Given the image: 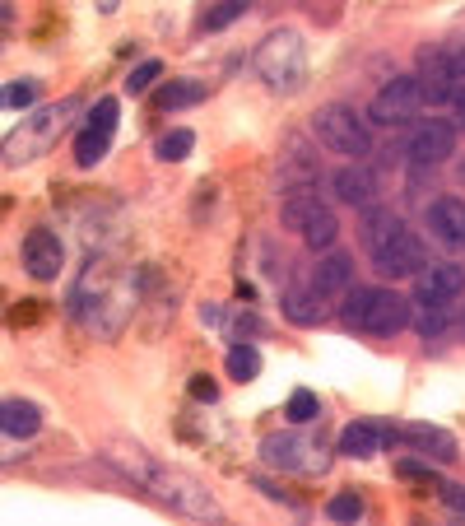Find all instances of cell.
I'll return each instance as SVG.
<instances>
[{
  "label": "cell",
  "instance_id": "cell-1",
  "mask_svg": "<svg viewBox=\"0 0 465 526\" xmlns=\"http://www.w3.org/2000/svg\"><path fill=\"white\" fill-rule=\"evenodd\" d=\"M103 461H112L126 480H135L140 489H149L159 503H168V508H177L182 517H196V522H210L219 526L224 522V508H219V499H214L210 489H205V480H196L191 471H177V466H163V461L145 457L140 447H107Z\"/></svg>",
  "mask_w": 465,
  "mask_h": 526
},
{
  "label": "cell",
  "instance_id": "cell-2",
  "mask_svg": "<svg viewBox=\"0 0 465 526\" xmlns=\"http://www.w3.org/2000/svg\"><path fill=\"white\" fill-rule=\"evenodd\" d=\"M84 108L80 94L61 98V103H47V108H38L33 117H24V122L14 126L5 140H0V159L10 163V168H19V163H33L42 159L47 149L61 140V135L70 131V122H75V112Z\"/></svg>",
  "mask_w": 465,
  "mask_h": 526
},
{
  "label": "cell",
  "instance_id": "cell-3",
  "mask_svg": "<svg viewBox=\"0 0 465 526\" xmlns=\"http://www.w3.org/2000/svg\"><path fill=\"white\" fill-rule=\"evenodd\" d=\"M80 289H93V298H75V312H80V322L93 326L98 336H117L126 317L135 308V289L117 275H107L103 266H89Z\"/></svg>",
  "mask_w": 465,
  "mask_h": 526
},
{
  "label": "cell",
  "instance_id": "cell-4",
  "mask_svg": "<svg viewBox=\"0 0 465 526\" xmlns=\"http://www.w3.org/2000/svg\"><path fill=\"white\" fill-rule=\"evenodd\" d=\"M256 75L275 94H298L307 84V42L293 28H275L256 47Z\"/></svg>",
  "mask_w": 465,
  "mask_h": 526
},
{
  "label": "cell",
  "instance_id": "cell-5",
  "mask_svg": "<svg viewBox=\"0 0 465 526\" xmlns=\"http://www.w3.org/2000/svg\"><path fill=\"white\" fill-rule=\"evenodd\" d=\"M340 322L363 336H396L410 326V298H400L396 289H354L340 308Z\"/></svg>",
  "mask_w": 465,
  "mask_h": 526
},
{
  "label": "cell",
  "instance_id": "cell-6",
  "mask_svg": "<svg viewBox=\"0 0 465 526\" xmlns=\"http://www.w3.org/2000/svg\"><path fill=\"white\" fill-rule=\"evenodd\" d=\"M279 219H284V229L298 233L312 252H326V247H335V238H340V224H335L331 205L307 187H293L289 196L279 201Z\"/></svg>",
  "mask_w": 465,
  "mask_h": 526
},
{
  "label": "cell",
  "instance_id": "cell-7",
  "mask_svg": "<svg viewBox=\"0 0 465 526\" xmlns=\"http://www.w3.org/2000/svg\"><path fill=\"white\" fill-rule=\"evenodd\" d=\"M312 131H317V140L331 149V154H340V159H349V163H363L372 154L368 122H363V117L349 108V103H326V108L317 112Z\"/></svg>",
  "mask_w": 465,
  "mask_h": 526
},
{
  "label": "cell",
  "instance_id": "cell-8",
  "mask_svg": "<svg viewBox=\"0 0 465 526\" xmlns=\"http://www.w3.org/2000/svg\"><path fill=\"white\" fill-rule=\"evenodd\" d=\"M424 108V89H419V75H396V80H386L377 94H372V108L368 117L386 131H396V126H410Z\"/></svg>",
  "mask_w": 465,
  "mask_h": 526
},
{
  "label": "cell",
  "instance_id": "cell-9",
  "mask_svg": "<svg viewBox=\"0 0 465 526\" xmlns=\"http://www.w3.org/2000/svg\"><path fill=\"white\" fill-rule=\"evenodd\" d=\"M372 270H377V275H386V280H410V275L428 270L424 238H419V233H410V229H400L391 243L372 252Z\"/></svg>",
  "mask_w": 465,
  "mask_h": 526
},
{
  "label": "cell",
  "instance_id": "cell-10",
  "mask_svg": "<svg viewBox=\"0 0 465 526\" xmlns=\"http://www.w3.org/2000/svg\"><path fill=\"white\" fill-rule=\"evenodd\" d=\"M414 168H433V163H447L456 154V126L442 122V117H428L410 131V145H405Z\"/></svg>",
  "mask_w": 465,
  "mask_h": 526
},
{
  "label": "cell",
  "instance_id": "cell-11",
  "mask_svg": "<svg viewBox=\"0 0 465 526\" xmlns=\"http://www.w3.org/2000/svg\"><path fill=\"white\" fill-rule=\"evenodd\" d=\"M112 131H117V98H98V103H93V117L84 122L80 140H75V163H80V168L103 163L107 145H112Z\"/></svg>",
  "mask_w": 465,
  "mask_h": 526
},
{
  "label": "cell",
  "instance_id": "cell-12",
  "mask_svg": "<svg viewBox=\"0 0 465 526\" xmlns=\"http://www.w3.org/2000/svg\"><path fill=\"white\" fill-rule=\"evenodd\" d=\"M414 294L424 308H452L456 298L465 294V266H452V261H438L414 275Z\"/></svg>",
  "mask_w": 465,
  "mask_h": 526
},
{
  "label": "cell",
  "instance_id": "cell-13",
  "mask_svg": "<svg viewBox=\"0 0 465 526\" xmlns=\"http://www.w3.org/2000/svg\"><path fill=\"white\" fill-rule=\"evenodd\" d=\"M261 452H266V461L279 466V471H326V452L317 443L298 438V433H275V438H266Z\"/></svg>",
  "mask_w": 465,
  "mask_h": 526
},
{
  "label": "cell",
  "instance_id": "cell-14",
  "mask_svg": "<svg viewBox=\"0 0 465 526\" xmlns=\"http://www.w3.org/2000/svg\"><path fill=\"white\" fill-rule=\"evenodd\" d=\"M24 266L33 280H56L66 266V247L56 238V229H28L24 238Z\"/></svg>",
  "mask_w": 465,
  "mask_h": 526
},
{
  "label": "cell",
  "instance_id": "cell-15",
  "mask_svg": "<svg viewBox=\"0 0 465 526\" xmlns=\"http://www.w3.org/2000/svg\"><path fill=\"white\" fill-rule=\"evenodd\" d=\"M428 233L442 247H465V201L461 196H438L428 205Z\"/></svg>",
  "mask_w": 465,
  "mask_h": 526
},
{
  "label": "cell",
  "instance_id": "cell-16",
  "mask_svg": "<svg viewBox=\"0 0 465 526\" xmlns=\"http://www.w3.org/2000/svg\"><path fill=\"white\" fill-rule=\"evenodd\" d=\"M386 438L396 443L400 429H386V424H372V419H354V424H345V433H340V452H345V457L368 461V457L382 452Z\"/></svg>",
  "mask_w": 465,
  "mask_h": 526
},
{
  "label": "cell",
  "instance_id": "cell-17",
  "mask_svg": "<svg viewBox=\"0 0 465 526\" xmlns=\"http://www.w3.org/2000/svg\"><path fill=\"white\" fill-rule=\"evenodd\" d=\"M331 191L335 201L345 205H372L377 201V173H368L363 163H345V168L331 173Z\"/></svg>",
  "mask_w": 465,
  "mask_h": 526
},
{
  "label": "cell",
  "instance_id": "cell-18",
  "mask_svg": "<svg viewBox=\"0 0 465 526\" xmlns=\"http://www.w3.org/2000/svg\"><path fill=\"white\" fill-rule=\"evenodd\" d=\"M349 284H354V261L345 252H326L312 270V294L317 298H345Z\"/></svg>",
  "mask_w": 465,
  "mask_h": 526
},
{
  "label": "cell",
  "instance_id": "cell-19",
  "mask_svg": "<svg viewBox=\"0 0 465 526\" xmlns=\"http://www.w3.org/2000/svg\"><path fill=\"white\" fill-rule=\"evenodd\" d=\"M400 438H405L414 452H424V457H433V461H456V457H461L456 438L447 429H438V424H405Z\"/></svg>",
  "mask_w": 465,
  "mask_h": 526
},
{
  "label": "cell",
  "instance_id": "cell-20",
  "mask_svg": "<svg viewBox=\"0 0 465 526\" xmlns=\"http://www.w3.org/2000/svg\"><path fill=\"white\" fill-rule=\"evenodd\" d=\"M42 429V410L24 396H10V401H0V433H10V438H33Z\"/></svg>",
  "mask_w": 465,
  "mask_h": 526
},
{
  "label": "cell",
  "instance_id": "cell-21",
  "mask_svg": "<svg viewBox=\"0 0 465 526\" xmlns=\"http://www.w3.org/2000/svg\"><path fill=\"white\" fill-rule=\"evenodd\" d=\"M400 229H405V224H400V215H391L386 205H368V215H363V233H359V238H363V247H368V252H377V247H386Z\"/></svg>",
  "mask_w": 465,
  "mask_h": 526
},
{
  "label": "cell",
  "instance_id": "cell-22",
  "mask_svg": "<svg viewBox=\"0 0 465 526\" xmlns=\"http://www.w3.org/2000/svg\"><path fill=\"white\" fill-rule=\"evenodd\" d=\"M200 98H205V80H168L159 89V98H154V103H159L163 112H177V108H191V103H200Z\"/></svg>",
  "mask_w": 465,
  "mask_h": 526
},
{
  "label": "cell",
  "instance_id": "cell-23",
  "mask_svg": "<svg viewBox=\"0 0 465 526\" xmlns=\"http://www.w3.org/2000/svg\"><path fill=\"white\" fill-rule=\"evenodd\" d=\"M252 10V0H219L214 10H205V19H200V28L205 33H219V28H228L233 19H242V14Z\"/></svg>",
  "mask_w": 465,
  "mask_h": 526
},
{
  "label": "cell",
  "instance_id": "cell-24",
  "mask_svg": "<svg viewBox=\"0 0 465 526\" xmlns=\"http://www.w3.org/2000/svg\"><path fill=\"white\" fill-rule=\"evenodd\" d=\"M256 373H261V354H256V345H233V350H228V378L252 382Z\"/></svg>",
  "mask_w": 465,
  "mask_h": 526
},
{
  "label": "cell",
  "instance_id": "cell-25",
  "mask_svg": "<svg viewBox=\"0 0 465 526\" xmlns=\"http://www.w3.org/2000/svg\"><path fill=\"white\" fill-rule=\"evenodd\" d=\"M191 149H196V131L177 126V131H168V135L159 140V159H163V163H182Z\"/></svg>",
  "mask_w": 465,
  "mask_h": 526
},
{
  "label": "cell",
  "instance_id": "cell-26",
  "mask_svg": "<svg viewBox=\"0 0 465 526\" xmlns=\"http://www.w3.org/2000/svg\"><path fill=\"white\" fill-rule=\"evenodd\" d=\"M284 415H289V424H312V419H321V401H317V392L298 387V392L289 396V405H284Z\"/></svg>",
  "mask_w": 465,
  "mask_h": 526
},
{
  "label": "cell",
  "instance_id": "cell-27",
  "mask_svg": "<svg viewBox=\"0 0 465 526\" xmlns=\"http://www.w3.org/2000/svg\"><path fill=\"white\" fill-rule=\"evenodd\" d=\"M326 513H331V522H340V526H354L363 517V499L354 494V489H345V494H335L331 503H326Z\"/></svg>",
  "mask_w": 465,
  "mask_h": 526
},
{
  "label": "cell",
  "instance_id": "cell-28",
  "mask_svg": "<svg viewBox=\"0 0 465 526\" xmlns=\"http://www.w3.org/2000/svg\"><path fill=\"white\" fill-rule=\"evenodd\" d=\"M317 294H298L293 289L289 298H284V312H289V322H298V326H312L321 317V303H312Z\"/></svg>",
  "mask_w": 465,
  "mask_h": 526
},
{
  "label": "cell",
  "instance_id": "cell-29",
  "mask_svg": "<svg viewBox=\"0 0 465 526\" xmlns=\"http://www.w3.org/2000/svg\"><path fill=\"white\" fill-rule=\"evenodd\" d=\"M28 103H38V80H19L0 89V108H28Z\"/></svg>",
  "mask_w": 465,
  "mask_h": 526
},
{
  "label": "cell",
  "instance_id": "cell-30",
  "mask_svg": "<svg viewBox=\"0 0 465 526\" xmlns=\"http://www.w3.org/2000/svg\"><path fill=\"white\" fill-rule=\"evenodd\" d=\"M414 326H419L424 340H442V331H447V308H424L414 317Z\"/></svg>",
  "mask_w": 465,
  "mask_h": 526
},
{
  "label": "cell",
  "instance_id": "cell-31",
  "mask_svg": "<svg viewBox=\"0 0 465 526\" xmlns=\"http://www.w3.org/2000/svg\"><path fill=\"white\" fill-rule=\"evenodd\" d=\"M400 475H405V480H419V485H433V489H442L438 471H433L428 461H414V457H405V461H400Z\"/></svg>",
  "mask_w": 465,
  "mask_h": 526
},
{
  "label": "cell",
  "instance_id": "cell-32",
  "mask_svg": "<svg viewBox=\"0 0 465 526\" xmlns=\"http://www.w3.org/2000/svg\"><path fill=\"white\" fill-rule=\"evenodd\" d=\"M159 75H163V66H159V61H140V66L131 70V80H126V89H131V94H145V89H149L154 80H159Z\"/></svg>",
  "mask_w": 465,
  "mask_h": 526
},
{
  "label": "cell",
  "instance_id": "cell-33",
  "mask_svg": "<svg viewBox=\"0 0 465 526\" xmlns=\"http://www.w3.org/2000/svg\"><path fill=\"white\" fill-rule=\"evenodd\" d=\"M447 108H452V117H456V135L465 131V80H456V89H452V98H447Z\"/></svg>",
  "mask_w": 465,
  "mask_h": 526
},
{
  "label": "cell",
  "instance_id": "cell-34",
  "mask_svg": "<svg viewBox=\"0 0 465 526\" xmlns=\"http://www.w3.org/2000/svg\"><path fill=\"white\" fill-rule=\"evenodd\" d=\"M191 396H196V401H214V396H219V387H214V382L200 373V378H191Z\"/></svg>",
  "mask_w": 465,
  "mask_h": 526
},
{
  "label": "cell",
  "instance_id": "cell-35",
  "mask_svg": "<svg viewBox=\"0 0 465 526\" xmlns=\"http://www.w3.org/2000/svg\"><path fill=\"white\" fill-rule=\"evenodd\" d=\"M442 499L452 503L456 513H465V485H447V480H442Z\"/></svg>",
  "mask_w": 465,
  "mask_h": 526
},
{
  "label": "cell",
  "instance_id": "cell-36",
  "mask_svg": "<svg viewBox=\"0 0 465 526\" xmlns=\"http://www.w3.org/2000/svg\"><path fill=\"white\" fill-rule=\"evenodd\" d=\"M98 10H103V14H112V10H117V0H98Z\"/></svg>",
  "mask_w": 465,
  "mask_h": 526
},
{
  "label": "cell",
  "instance_id": "cell-37",
  "mask_svg": "<svg viewBox=\"0 0 465 526\" xmlns=\"http://www.w3.org/2000/svg\"><path fill=\"white\" fill-rule=\"evenodd\" d=\"M5 19H10V10H5V5H0V24H5Z\"/></svg>",
  "mask_w": 465,
  "mask_h": 526
}]
</instances>
